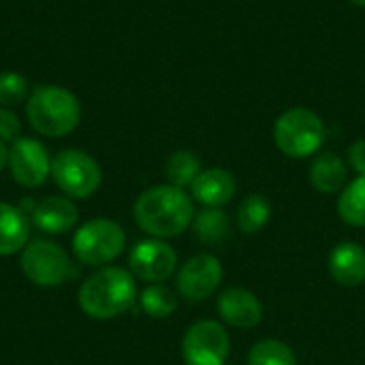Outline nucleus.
I'll return each instance as SVG.
<instances>
[{"label":"nucleus","mask_w":365,"mask_h":365,"mask_svg":"<svg viewBox=\"0 0 365 365\" xmlns=\"http://www.w3.org/2000/svg\"><path fill=\"white\" fill-rule=\"evenodd\" d=\"M231 338L218 321H197L182 338V359L186 365H227Z\"/></svg>","instance_id":"7"},{"label":"nucleus","mask_w":365,"mask_h":365,"mask_svg":"<svg viewBox=\"0 0 365 365\" xmlns=\"http://www.w3.org/2000/svg\"><path fill=\"white\" fill-rule=\"evenodd\" d=\"M9 171L24 188H38L51 173V160L45 145L30 137H19L9 148Z\"/></svg>","instance_id":"11"},{"label":"nucleus","mask_w":365,"mask_h":365,"mask_svg":"<svg viewBox=\"0 0 365 365\" xmlns=\"http://www.w3.org/2000/svg\"><path fill=\"white\" fill-rule=\"evenodd\" d=\"M9 167V148L4 145V141H0V171Z\"/></svg>","instance_id":"27"},{"label":"nucleus","mask_w":365,"mask_h":365,"mask_svg":"<svg viewBox=\"0 0 365 365\" xmlns=\"http://www.w3.org/2000/svg\"><path fill=\"white\" fill-rule=\"evenodd\" d=\"M83 314L96 321H109L133 308L137 302L135 276L122 267H103L79 287L77 295Z\"/></svg>","instance_id":"2"},{"label":"nucleus","mask_w":365,"mask_h":365,"mask_svg":"<svg viewBox=\"0 0 365 365\" xmlns=\"http://www.w3.org/2000/svg\"><path fill=\"white\" fill-rule=\"evenodd\" d=\"M274 143L289 158H308L323 148L325 124L314 111L293 107L276 120Z\"/></svg>","instance_id":"4"},{"label":"nucleus","mask_w":365,"mask_h":365,"mask_svg":"<svg viewBox=\"0 0 365 365\" xmlns=\"http://www.w3.org/2000/svg\"><path fill=\"white\" fill-rule=\"evenodd\" d=\"M21 272L36 287H58L71 274L68 255L53 242L34 240L21 252Z\"/></svg>","instance_id":"8"},{"label":"nucleus","mask_w":365,"mask_h":365,"mask_svg":"<svg viewBox=\"0 0 365 365\" xmlns=\"http://www.w3.org/2000/svg\"><path fill=\"white\" fill-rule=\"evenodd\" d=\"M222 263L214 255H195L178 269V293L186 302H205L222 282Z\"/></svg>","instance_id":"10"},{"label":"nucleus","mask_w":365,"mask_h":365,"mask_svg":"<svg viewBox=\"0 0 365 365\" xmlns=\"http://www.w3.org/2000/svg\"><path fill=\"white\" fill-rule=\"evenodd\" d=\"M329 276L340 287H359L365 282V248L357 242H340L329 252Z\"/></svg>","instance_id":"14"},{"label":"nucleus","mask_w":365,"mask_h":365,"mask_svg":"<svg viewBox=\"0 0 365 365\" xmlns=\"http://www.w3.org/2000/svg\"><path fill=\"white\" fill-rule=\"evenodd\" d=\"M237 192L235 178L225 169H201V173L190 184V199L203 207H222Z\"/></svg>","instance_id":"13"},{"label":"nucleus","mask_w":365,"mask_h":365,"mask_svg":"<svg viewBox=\"0 0 365 365\" xmlns=\"http://www.w3.org/2000/svg\"><path fill=\"white\" fill-rule=\"evenodd\" d=\"M165 173H167V180H169L171 186L186 188L201 173V163H199V158L192 152L180 150V152H173L169 156L167 167H165Z\"/></svg>","instance_id":"23"},{"label":"nucleus","mask_w":365,"mask_h":365,"mask_svg":"<svg viewBox=\"0 0 365 365\" xmlns=\"http://www.w3.org/2000/svg\"><path fill=\"white\" fill-rule=\"evenodd\" d=\"M227 365H229V364H227Z\"/></svg>","instance_id":"29"},{"label":"nucleus","mask_w":365,"mask_h":365,"mask_svg":"<svg viewBox=\"0 0 365 365\" xmlns=\"http://www.w3.org/2000/svg\"><path fill=\"white\" fill-rule=\"evenodd\" d=\"M77 207L68 197H47L32 210V225L49 235H60L77 225Z\"/></svg>","instance_id":"15"},{"label":"nucleus","mask_w":365,"mask_h":365,"mask_svg":"<svg viewBox=\"0 0 365 365\" xmlns=\"http://www.w3.org/2000/svg\"><path fill=\"white\" fill-rule=\"evenodd\" d=\"M272 218V203L263 195H248L237 210V227L246 235L261 233Z\"/></svg>","instance_id":"20"},{"label":"nucleus","mask_w":365,"mask_h":365,"mask_svg":"<svg viewBox=\"0 0 365 365\" xmlns=\"http://www.w3.org/2000/svg\"><path fill=\"white\" fill-rule=\"evenodd\" d=\"M139 229L156 240H171L190 229L195 218V205L184 188L163 184L143 190L133 207Z\"/></svg>","instance_id":"1"},{"label":"nucleus","mask_w":365,"mask_h":365,"mask_svg":"<svg viewBox=\"0 0 365 365\" xmlns=\"http://www.w3.org/2000/svg\"><path fill=\"white\" fill-rule=\"evenodd\" d=\"M353 4H357V6H365V0H351Z\"/></svg>","instance_id":"28"},{"label":"nucleus","mask_w":365,"mask_h":365,"mask_svg":"<svg viewBox=\"0 0 365 365\" xmlns=\"http://www.w3.org/2000/svg\"><path fill=\"white\" fill-rule=\"evenodd\" d=\"M216 308H218L220 321L235 329H252L263 321L261 299L244 287L225 289L218 297Z\"/></svg>","instance_id":"12"},{"label":"nucleus","mask_w":365,"mask_h":365,"mask_svg":"<svg viewBox=\"0 0 365 365\" xmlns=\"http://www.w3.org/2000/svg\"><path fill=\"white\" fill-rule=\"evenodd\" d=\"M130 274L150 284H163L178 269V252L165 240H143L128 257Z\"/></svg>","instance_id":"9"},{"label":"nucleus","mask_w":365,"mask_h":365,"mask_svg":"<svg viewBox=\"0 0 365 365\" xmlns=\"http://www.w3.org/2000/svg\"><path fill=\"white\" fill-rule=\"evenodd\" d=\"M346 180H349L346 163L334 152L319 154L314 163L310 165V184L323 195L342 192L346 186Z\"/></svg>","instance_id":"17"},{"label":"nucleus","mask_w":365,"mask_h":365,"mask_svg":"<svg viewBox=\"0 0 365 365\" xmlns=\"http://www.w3.org/2000/svg\"><path fill=\"white\" fill-rule=\"evenodd\" d=\"M338 214L349 227L365 229V175H357L344 186L338 199Z\"/></svg>","instance_id":"19"},{"label":"nucleus","mask_w":365,"mask_h":365,"mask_svg":"<svg viewBox=\"0 0 365 365\" xmlns=\"http://www.w3.org/2000/svg\"><path fill=\"white\" fill-rule=\"evenodd\" d=\"M349 165L357 175H365V139H357L349 148Z\"/></svg>","instance_id":"26"},{"label":"nucleus","mask_w":365,"mask_h":365,"mask_svg":"<svg viewBox=\"0 0 365 365\" xmlns=\"http://www.w3.org/2000/svg\"><path fill=\"white\" fill-rule=\"evenodd\" d=\"M139 306L152 319H169L178 308V295L165 284H150L139 295Z\"/></svg>","instance_id":"22"},{"label":"nucleus","mask_w":365,"mask_h":365,"mask_svg":"<svg viewBox=\"0 0 365 365\" xmlns=\"http://www.w3.org/2000/svg\"><path fill=\"white\" fill-rule=\"evenodd\" d=\"M26 118L30 126L45 137H66L81 120V105L77 96L60 86H38L26 103Z\"/></svg>","instance_id":"3"},{"label":"nucleus","mask_w":365,"mask_h":365,"mask_svg":"<svg viewBox=\"0 0 365 365\" xmlns=\"http://www.w3.org/2000/svg\"><path fill=\"white\" fill-rule=\"evenodd\" d=\"M126 246L124 229L109 218H92L83 222L73 235L75 257L90 267H101L111 263L122 255Z\"/></svg>","instance_id":"5"},{"label":"nucleus","mask_w":365,"mask_h":365,"mask_svg":"<svg viewBox=\"0 0 365 365\" xmlns=\"http://www.w3.org/2000/svg\"><path fill=\"white\" fill-rule=\"evenodd\" d=\"M28 96V81L24 75L4 71L0 73V105L2 107H13L21 103Z\"/></svg>","instance_id":"24"},{"label":"nucleus","mask_w":365,"mask_h":365,"mask_svg":"<svg viewBox=\"0 0 365 365\" xmlns=\"http://www.w3.org/2000/svg\"><path fill=\"white\" fill-rule=\"evenodd\" d=\"M51 178L64 195L88 199L101 188L103 169L83 150H62L51 160Z\"/></svg>","instance_id":"6"},{"label":"nucleus","mask_w":365,"mask_h":365,"mask_svg":"<svg viewBox=\"0 0 365 365\" xmlns=\"http://www.w3.org/2000/svg\"><path fill=\"white\" fill-rule=\"evenodd\" d=\"M21 122L11 107H0V141H15L19 139Z\"/></svg>","instance_id":"25"},{"label":"nucleus","mask_w":365,"mask_h":365,"mask_svg":"<svg viewBox=\"0 0 365 365\" xmlns=\"http://www.w3.org/2000/svg\"><path fill=\"white\" fill-rule=\"evenodd\" d=\"M192 233L205 246H220L231 235V220L222 207H203L192 218Z\"/></svg>","instance_id":"18"},{"label":"nucleus","mask_w":365,"mask_h":365,"mask_svg":"<svg viewBox=\"0 0 365 365\" xmlns=\"http://www.w3.org/2000/svg\"><path fill=\"white\" fill-rule=\"evenodd\" d=\"M30 220L21 207L0 201V257L15 255L28 246Z\"/></svg>","instance_id":"16"},{"label":"nucleus","mask_w":365,"mask_h":365,"mask_svg":"<svg viewBox=\"0 0 365 365\" xmlns=\"http://www.w3.org/2000/svg\"><path fill=\"white\" fill-rule=\"evenodd\" d=\"M248 365H297L293 349L276 338L259 340L248 351Z\"/></svg>","instance_id":"21"}]
</instances>
